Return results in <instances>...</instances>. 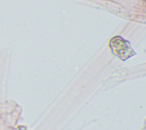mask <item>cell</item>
Masks as SVG:
<instances>
[{"label": "cell", "instance_id": "1", "mask_svg": "<svg viewBox=\"0 0 146 130\" xmlns=\"http://www.w3.org/2000/svg\"><path fill=\"white\" fill-rule=\"evenodd\" d=\"M113 53L122 60H125L135 54L129 43L120 37H115L110 42Z\"/></svg>", "mask_w": 146, "mask_h": 130}]
</instances>
